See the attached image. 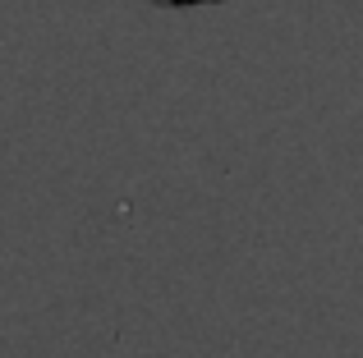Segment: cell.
Segmentation results:
<instances>
[{"instance_id": "6da1fadb", "label": "cell", "mask_w": 363, "mask_h": 358, "mask_svg": "<svg viewBox=\"0 0 363 358\" xmlns=\"http://www.w3.org/2000/svg\"><path fill=\"white\" fill-rule=\"evenodd\" d=\"M170 5H216V0H170Z\"/></svg>"}]
</instances>
